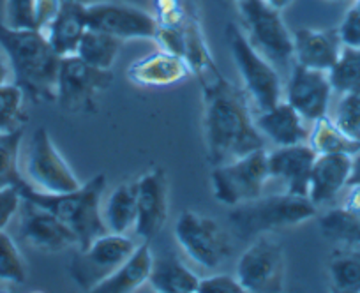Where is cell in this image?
<instances>
[{
  "label": "cell",
  "instance_id": "7c38bea8",
  "mask_svg": "<svg viewBox=\"0 0 360 293\" xmlns=\"http://www.w3.org/2000/svg\"><path fill=\"white\" fill-rule=\"evenodd\" d=\"M285 249L279 242L259 235L251 240L237 261L238 282L248 293H276L285 286Z\"/></svg>",
  "mask_w": 360,
  "mask_h": 293
},
{
  "label": "cell",
  "instance_id": "f35d334b",
  "mask_svg": "<svg viewBox=\"0 0 360 293\" xmlns=\"http://www.w3.org/2000/svg\"><path fill=\"white\" fill-rule=\"evenodd\" d=\"M346 189L348 191H346L341 207L360 214V184H349Z\"/></svg>",
  "mask_w": 360,
  "mask_h": 293
},
{
  "label": "cell",
  "instance_id": "d590c367",
  "mask_svg": "<svg viewBox=\"0 0 360 293\" xmlns=\"http://www.w3.org/2000/svg\"><path fill=\"white\" fill-rule=\"evenodd\" d=\"M338 36L345 48H360V2L353 0V6L346 11L339 23Z\"/></svg>",
  "mask_w": 360,
  "mask_h": 293
},
{
  "label": "cell",
  "instance_id": "603a6c76",
  "mask_svg": "<svg viewBox=\"0 0 360 293\" xmlns=\"http://www.w3.org/2000/svg\"><path fill=\"white\" fill-rule=\"evenodd\" d=\"M152 265H154V256L148 242H141L140 246L134 247L133 253L129 254L126 261L110 275L106 281H103L94 292L98 293H131L136 292L138 288L148 282L150 278Z\"/></svg>",
  "mask_w": 360,
  "mask_h": 293
},
{
  "label": "cell",
  "instance_id": "7a4b0ae2",
  "mask_svg": "<svg viewBox=\"0 0 360 293\" xmlns=\"http://www.w3.org/2000/svg\"><path fill=\"white\" fill-rule=\"evenodd\" d=\"M0 48L8 55L13 82L36 103L55 101L62 57L44 30H16L0 22Z\"/></svg>",
  "mask_w": 360,
  "mask_h": 293
},
{
  "label": "cell",
  "instance_id": "f1b7e54d",
  "mask_svg": "<svg viewBox=\"0 0 360 293\" xmlns=\"http://www.w3.org/2000/svg\"><path fill=\"white\" fill-rule=\"evenodd\" d=\"M332 288L342 293H360V246L335 251L328 263Z\"/></svg>",
  "mask_w": 360,
  "mask_h": 293
},
{
  "label": "cell",
  "instance_id": "4fadbf2b",
  "mask_svg": "<svg viewBox=\"0 0 360 293\" xmlns=\"http://www.w3.org/2000/svg\"><path fill=\"white\" fill-rule=\"evenodd\" d=\"M86 25L120 41L155 39L159 32V22L150 13L122 2L86 4Z\"/></svg>",
  "mask_w": 360,
  "mask_h": 293
},
{
  "label": "cell",
  "instance_id": "b9f144b4",
  "mask_svg": "<svg viewBox=\"0 0 360 293\" xmlns=\"http://www.w3.org/2000/svg\"><path fill=\"white\" fill-rule=\"evenodd\" d=\"M265 2L269 6H272L274 9H278V11H283V9H286L292 4L293 0H265Z\"/></svg>",
  "mask_w": 360,
  "mask_h": 293
},
{
  "label": "cell",
  "instance_id": "ee69618b",
  "mask_svg": "<svg viewBox=\"0 0 360 293\" xmlns=\"http://www.w3.org/2000/svg\"><path fill=\"white\" fill-rule=\"evenodd\" d=\"M235 2H238V0H235Z\"/></svg>",
  "mask_w": 360,
  "mask_h": 293
},
{
  "label": "cell",
  "instance_id": "e575fe53",
  "mask_svg": "<svg viewBox=\"0 0 360 293\" xmlns=\"http://www.w3.org/2000/svg\"><path fill=\"white\" fill-rule=\"evenodd\" d=\"M4 23L16 30H41L39 0H6Z\"/></svg>",
  "mask_w": 360,
  "mask_h": 293
},
{
  "label": "cell",
  "instance_id": "ab89813d",
  "mask_svg": "<svg viewBox=\"0 0 360 293\" xmlns=\"http://www.w3.org/2000/svg\"><path fill=\"white\" fill-rule=\"evenodd\" d=\"M13 82V69L9 64L8 55L4 53V50L0 48V87L6 84H11Z\"/></svg>",
  "mask_w": 360,
  "mask_h": 293
},
{
  "label": "cell",
  "instance_id": "44dd1931",
  "mask_svg": "<svg viewBox=\"0 0 360 293\" xmlns=\"http://www.w3.org/2000/svg\"><path fill=\"white\" fill-rule=\"evenodd\" d=\"M189 74L186 58L168 50H159L138 58L127 69V77L141 87H166Z\"/></svg>",
  "mask_w": 360,
  "mask_h": 293
},
{
  "label": "cell",
  "instance_id": "5b68a950",
  "mask_svg": "<svg viewBox=\"0 0 360 293\" xmlns=\"http://www.w3.org/2000/svg\"><path fill=\"white\" fill-rule=\"evenodd\" d=\"M228 44L231 57L240 74L245 94L251 99L258 112L272 108L281 101L283 87L278 69L270 60H266L251 43L248 36L237 25H228Z\"/></svg>",
  "mask_w": 360,
  "mask_h": 293
},
{
  "label": "cell",
  "instance_id": "74e56055",
  "mask_svg": "<svg viewBox=\"0 0 360 293\" xmlns=\"http://www.w3.org/2000/svg\"><path fill=\"white\" fill-rule=\"evenodd\" d=\"M22 202L23 198L20 188L0 189V230H6L13 217L20 212Z\"/></svg>",
  "mask_w": 360,
  "mask_h": 293
},
{
  "label": "cell",
  "instance_id": "7402d4cb",
  "mask_svg": "<svg viewBox=\"0 0 360 293\" xmlns=\"http://www.w3.org/2000/svg\"><path fill=\"white\" fill-rule=\"evenodd\" d=\"M86 25V4L82 0H62L57 16L44 29L48 41L60 57L75 55Z\"/></svg>",
  "mask_w": 360,
  "mask_h": 293
},
{
  "label": "cell",
  "instance_id": "cb8c5ba5",
  "mask_svg": "<svg viewBox=\"0 0 360 293\" xmlns=\"http://www.w3.org/2000/svg\"><path fill=\"white\" fill-rule=\"evenodd\" d=\"M138 216V184L124 182L117 185L108 196V202L103 207V219L112 233L127 235L134 228Z\"/></svg>",
  "mask_w": 360,
  "mask_h": 293
},
{
  "label": "cell",
  "instance_id": "1f68e13d",
  "mask_svg": "<svg viewBox=\"0 0 360 293\" xmlns=\"http://www.w3.org/2000/svg\"><path fill=\"white\" fill-rule=\"evenodd\" d=\"M334 92H360V48L342 46L341 57L328 71Z\"/></svg>",
  "mask_w": 360,
  "mask_h": 293
},
{
  "label": "cell",
  "instance_id": "484cf974",
  "mask_svg": "<svg viewBox=\"0 0 360 293\" xmlns=\"http://www.w3.org/2000/svg\"><path fill=\"white\" fill-rule=\"evenodd\" d=\"M120 44H122V41L119 37L110 36L101 30L86 29L79 39L78 48H76V55L94 67L112 71L113 64L119 57Z\"/></svg>",
  "mask_w": 360,
  "mask_h": 293
},
{
  "label": "cell",
  "instance_id": "836d02e7",
  "mask_svg": "<svg viewBox=\"0 0 360 293\" xmlns=\"http://www.w3.org/2000/svg\"><path fill=\"white\" fill-rule=\"evenodd\" d=\"M330 119L346 136L360 141V92L341 94Z\"/></svg>",
  "mask_w": 360,
  "mask_h": 293
},
{
  "label": "cell",
  "instance_id": "e0dca14e",
  "mask_svg": "<svg viewBox=\"0 0 360 293\" xmlns=\"http://www.w3.org/2000/svg\"><path fill=\"white\" fill-rule=\"evenodd\" d=\"M318 154L311 149L309 143L278 147L272 152H266L269 175L278 178L285 185V193L297 196H307L309 177Z\"/></svg>",
  "mask_w": 360,
  "mask_h": 293
},
{
  "label": "cell",
  "instance_id": "7bdbcfd3",
  "mask_svg": "<svg viewBox=\"0 0 360 293\" xmlns=\"http://www.w3.org/2000/svg\"><path fill=\"white\" fill-rule=\"evenodd\" d=\"M327 2H334V4H342V2H348V0H327Z\"/></svg>",
  "mask_w": 360,
  "mask_h": 293
},
{
  "label": "cell",
  "instance_id": "30bf717a",
  "mask_svg": "<svg viewBox=\"0 0 360 293\" xmlns=\"http://www.w3.org/2000/svg\"><path fill=\"white\" fill-rule=\"evenodd\" d=\"M112 71L86 64L78 55H65L60 60L57 74L55 101L64 112L78 113L94 110V103L101 92L112 85Z\"/></svg>",
  "mask_w": 360,
  "mask_h": 293
},
{
  "label": "cell",
  "instance_id": "5bb4252c",
  "mask_svg": "<svg viewBox=\"0 0 360 293\" xmlns=\"http://www.w3.org/2000/svg\"><path fill=\"white\" fill-rule=\"evenodd\" d=\"M332 92L334 89L328 72L295 64L285 94L288 105H292L307 122H314L328 113Z\"/></svg>",
  "mask_w": 360,
  "mask_h": 293
},
{
  "label": "cell",
  "instance_id": "83f0119b",
  "mask_svg": "<svg viewBox=\"0 0 360 293\" xmlns=\"http://www.w3.org/2000/svg\"><path fill=\"white\" fill-rule=\"evenodd\" d=\"M320 232L327 240L342 247L360 246V214L335 207L320 217Z\"/></svg>",
  "mask_w": 360,
  "mask_h": 293
},
{
  "label": "cell",
  "instance_id": "277c9868",
  "mask_svg": "<svg viewBox=\"0 0 360 293\" xmlns=\"http://www.w3.org/2000/svg\"><path fill=\"white\" fill-rule=\"evenodd\" d=\"M318 207L309 196H297L290 193L245 202L231 207L230 225L240 240H252L259 235L295 228L316 216Z\"/></svg>",
  "mask_w": 360,
  "mask_h": 293
},
{
  "label": "cell",
  "instance_id": "f546056e",
  "mask_svg": "<svg viewBox=\"0 0 360 293\" xmlns=\"http://www.w3.org/2000/svg\"><path fill=\"white\" fill-rule=\"evenodd\" d=\"M23 141V129L0 136V189L22 188L27 184L20 170V149Z\"/></svg>",
  "mask_w": 360,
  "mask_h": 293
},
{
  "label": "cell",
  "instance_id": "4316f807",
  "mask_svg": "<svg viewBox=\"0 0 360 293\" xmlns=\"http://www.w3.org/2000/svg\"><path fill=\"white\" fill-rule=\"evenodd\" d=\"M307 143L311 145V149L318 156H323V154H349V156H355V154L360 152V141L346 136L328 115L314 120Z\"/></svg>",
  "mask_w": 360,
  "mask_h": 293
},
{
  "label": "cell",
  "instance_id": "2e32d148",
  "mask_svg": "<svg viewBox=\"0 0 360 293\" xmlns=\"http://www.w3.org/2000/svg\"><path fill=\"white\" fill-rule=\"evenodd\" d=\"M138 216L134 235L138 239H154L168 219V177L161 168H152L136 181Z\"/></svg>",
  "mask_w": 360,
  "mask_h": 293
},
{
  "label": "cell",
  "instance_id": "9c48e42d",
  "mask_svg": "<svg viewBox=\"0 0 360 293\" xmlns=\"http://www.w3.org/2000/svg\"><path fill=\"white\" fill-rule=\"evenodd\" d=\"M136 244L122 233H105L79 249L69 261V278L82 289L94 292L129 258Z\"/></svg>",
  "mask_w": 360,
  "mask_h": 293
},
{
  "label": "cell",
  "instance_id": "6da1fadb",
  "mask_svg": "<svg viewBox=\"0 0 360 293\" xmlns=\"http://www.w3.org/2000/svg\"><path fill=\"white\" fill-rule=\"evenodd\" d=\"M203 131L207 159L212 167L265 149L249 101L223 78L203 87Z\"/></svg>",
  "mask_w": 360,
  "mask_h": 293
},
{
  "label": "cell",
  "instance_id": "d6a6232c",
  "mask_svg": "<svg viewBox=\"0 0 360 293\" xmlns=\"http://www.w3.org/2000/svg\"><path fill=\"white\" fill-rule=\"evenodd\" d=\"M0 281L11 285H23L27 281L25 260L6 230H0Z\"/></svg>",
  "mask_w": 360,
  "mask_h": 293
},
{
  "label": "cell",
  "instance_id": "ba28073f",
  "mask_svg": "<svg viewBox=\"0 0 360 293\" xmlns=\"http://www.w3.org/2000/svg\"><path fill=\"white\" fill-rule=\"evenodd\" d=\"M269 178L265 149L217 164L210 175L214 198L226 207H237L259 198Z\"/></svg>",
  "mask_w": 360,
  "mask_h": 293
},
{
  "label": "cell",
  "instance_id": "4dcf8cb0",
  "mask_svg": "<svg viewBox=\"0 0 360 293\" xmlns=\"http://www.w3.org/2000/svg\"><path fill=\"white\" fill-rule=\"evenodd\" d=\"M25 92L11 82L0 87V136L23 129L27 122Z\"/></svg>",
  "mask_w": 360,
  "mask_h": 293
},
{
  "label": "cell",
  "instance_id": "8fae6325",
  "mask_svg": "<svg viewBox=\"0 0 360 293\" xmlns=\"http://www.w3.org/2000/svg\"><path fill=\"white\" fill-rule=\"evenodd\" d=\"M23 171L27 175V182L41 193L60 195L75 191L82 185L72 168L55 147L46 127L34 131L27 149Z\"/></svg>",
  "mask_w": 360,
  "mask_h": 293
},
{
  "label": "cell",
  "instance_id": "9a60e30c",
  "mask_svg": "<svg viewBox=\"0 0 360 293\" xmlns=\"http://www.w3.org/2000/svg\"><path fill=\"white\" fill-rule=\"evenodd\" d=\"M20 235L27 244L44 253H58L78 246L76 233L62 219L29 200H23Z\"/></svg>",
  "mask_w": 360,
  "mask_h": 293
},
{
  "label": "cell",
  "instance_id": "52a82bcc",
  "mask_svg": "<svg viewBox=\"0 0 360 293\" xmlns=\"http://www.w3.org/2000/svg\"><path fill=\"white\" fill-rule=\"evenodd\" d=\"M173 235L186 256L203 268H217L231 256L233 247L219 223L200 212L186 210L173 226Z\"/></svg>",
  "mask_w": 360,
  "mask_h": 293
},
{
  "label": "cell",
  "instance_id": "ffe728a7",
  "mask_svg": "<svg viewBox=\"0 0 360 293\" xmlns=\"http://www.w3.org/2000/svg\"><path fill=\"white\" fill-rule=\"evenodd\" d=\"M306 122L307 120L286 101H279L278 105L263 110L255 117L259 133L276 147L307 143L311 129H307Z\"/></svg>",
  "mask_w": 360,
  "mask_h": 293
},
{
  "label": "cell",
  "instance_id": "d4e9b609",
  "mask_svg": "<svg viewBox=\"0 0 360 293\" xmlns=\"http://www.w3.org/2000/svg\"><path fill=\"white\" fill-rule=\"evenodd\" d=\"M148 285L159 293H198L200 278L175 256L154 260Z\"/></svg>",
  "mask_w": 360,
  "mask_h": 293
},
{
  "label": "cell",
  "instance_id": "3957f363",
  "mask_svg": "<svg viewBox=\"0 0 360 293\" xmlns=\"http://www.w3.org/2000/svg\"><path fill=\"white\" fill-rule=\"evenodd\" d=\"M106 189V177L103 174L96 175L78 189L60 195H50L34 189L27 182L20 188L23 200L44 207L53 212L58 219L65 223L78 237V247L89 246L92 240L108 233L103 219V193Z\"/></svg>",
  "mask_w": 360,
  "mask_h": 293
},
{
  "label": "cell",
  "instance_id": "f6af8a7d",
  "mask_svg": "<svg viewBox=\"0 0 360 293\" xmlns=\"http://www.w3.org/2000/svg\"><path fill=\"white\" fill-rule=\"evenodd\" d=\"M356 2H360V0H356Z\"/></svg>",
  "mask_w": 360,
  "mask_h": 293
},
{
  "label": "cell",
  "instance_id": "8992f818",
  "mask_svg": "<svg viewBox=\"0 0 360 293\" xmlns=\"http://www.w3.org/2000/svg\"><path fill=\"white\" fill-rule=\"evenodd\" d=\"M237 9L244 20L249 43L274 65H290L293 60V34L281 18V11L265 0H238Z\"/></svg>",
  "mask_w": 360,
  "mask_h": 293
},
{
  "label": "cell",
  "instance_id": "8d00e7d4",
  "mask_svg": "<svg viewBox=\"0 0 360 293\" xmlns=\"http://www.w3.org/2000/svg\"><path fill=\"white\" fill-rule=\"evenodd\" d=\"M198 293H244V288L238 282L237 275L214 274L200 279Z\"/></svg>",
  "mask_w": 360,
  "mask_h": 293
},
{
  "label": "cell",
  "instance_id": "60d3db41",
  "mask_svg": "<svg viewBox=\"0 0 360 293\" xmlns=\"http://www.w3.org/2000/svg\"><path fill=\"white\" fill-rule=\"evenodd\" d=\"M349 184H360V152L353 156V168H352V177H349Z\"/></svg>",
  "mask_w": 360,
  "mask_h": 293
},
{
  "label": "cell",
  "instance_id": "d6986e66",
  "mask_svg": "<svg viewBox=\"0 0 360 293\" xmlns=\"http://www.w3.org/2000/svg\"><path fill=\"white\" fill-rule=\"evenodd\" d=\"M342 51L338 30L299 29L293 32V58L304 67L328 72Z\"/></svg>",
  "mask_w": 360,
  "mask_h": 293
},
{
  "label": "cell",
  "instance_id": "ac0fdd59",
  "mask_svg": "<svg viewBox=\"0 0 360 293\" xmlns=\"http://www.w3.org/2000/svg\"><path fill=\"white\" fill-rule=\"evenodd\" d=\"M353 156L349 154H323L316 156L309 177L307 196L316 207L334 202L352 177Z\"/></svg>",
  "mask_w": 360,
  "mask_h": 293
}]
</instances>
